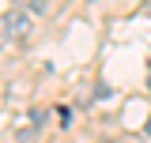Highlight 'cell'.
<instances>
[{
    "instance_id": "4",
    "label": "cell",
    "mask_w": 151,
    "mask_h": 143,
    "mask_svg": "<svg viewBox=\"0 0 151 143\" xmlns=\"http://www.w3.org/2000/svg\"><path fill=\"white\" fill-rule=\"evenodd\" d=\"M147 87H151V75H147Z\"/></svg>"
},
{
    "instance_id": "1",
    "label": "cell",
    "mask_w": 151,
    "mask_h": 143,
    "mask_svg": "<svg viewBox=\"0 0 151 143\" xmlns=\"http://www.w3.org/2000/svg\"><path fill=\"white\" fill-rule=\"evenodd\" d=\"M30 11H23V8H12V11H8V15H4V30H8V34L12 38H27L30 34Z\"/></svg>"
},
{
    "instance_id": "2",
    "label": "cell",
    "mask_w": 151,
    "mask_h": 143,
    "mask_svg": "<svg viewBox=\"0 0 151 143\" xmlns=\"http://www.w3.org/2000/svg\"><path fill=\"white\" fill-rule=\"evenodd\" d=\"M15 8L30 11V15H45V0H15Z\"/></svg>"
},
{
    "instance_id": "3",
    "label": "cell",
    "mask_w": 151,
    "mask_h": 143,
    "mask_svg": "<svg viewBox=\"0 0 151 143\" xmlns=\"http://www.w3.org/2000/svg\"><path fill=\"white\" fill-rule=\"evenodd\" d=\"M144 132H147V136H151V117H147V124H144Z\"/></svg>"
}]
</instances>
